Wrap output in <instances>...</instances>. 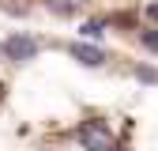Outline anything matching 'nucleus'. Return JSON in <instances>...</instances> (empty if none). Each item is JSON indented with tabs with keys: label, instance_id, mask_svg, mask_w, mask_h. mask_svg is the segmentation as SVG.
Returning a JSON list of instances; mask_svg holds the SVG:
<instances>
[{
	"label": "nucleus",
	"instance_id": "4",
	"mask_svg": "<svg viewBox=\"0 0 158 151\" xmlns=\"http://www.w3.org/2000/svg\"><path fill=\"white\" fill-rule=\"evenodd\" d=\"M49 8H53L56 15H75V11H79V0H49Z\"/></svg>",
	"mask_w": 158,
	"mask_h": 151
},
{
	"label": "nucleus",
	"instance_id": "6",
	"mask_svg": "<svg viewBox=\"0 0 158 151\" xmlns=\"http://www.w3.org/2000/svg\"><path fill=\"white\" fill-rule=\"evenodd\" d=\"M135 76L147 80V83H158V72H154V68H135Z\"/></svg>",
	"mask_w": 158,
	"mask_h": 151
},
{
	"label": "nucleus",
	"instance_id": "2",
	"mask_svg": "<svg viewBox=\"0 0 158 151\" xmlns=\"http://www.w3.org/2000/svg\"><path fill=\"white\" fill-rule=\"evenodd\" d=\"M4 53L11 57V61H34V53H38V42L30 34H11L8 42H4Z\"/></svg>",
	"mask_w": 158,
	"mask_h": 151
},
{
	"label": "nucleus",
	"instance_id": "7",
	"mask_svg": "<svg viewBox=\"0 0 158 151\" xmlns=\"http://www.w3.org/2000/svg\"><path fill=\"white\" fill-rule=\"evenodd\" d=\"M143 11H147V19H154V23H158V0H151V4H147Z\"/></svg>",
	"mask_w": 158,
	"mask_h": 151
},
{
	"label": "nucleus",
	"instance_id": "1",
	"mask_svg": "<svg viewBox=\"0 0 158 151\" xmlns=\"http://www.w3.org/2000/svg\"><path fill=\"white\" fill-rule=\"evenodd\" d=\"M79 144H83L87 151H109V128L98 117H90V121L79 125Z\"/></svg>",
	"mask_w": 158,
	"mask_h": 151
},
{
	"label": "nucleus",
	"instance_id": "5",
	"mask_svg": "<svg viewBox=\"0 0 158 151\" xmlns=\"http://www.w3.org/2000/svg\"><path fill=\"white\" fill-rule=\"evenodd\" d=\"M79 34H83V38H94V42H98V38L106 34V23H102V19H94V23H83V27H79Z\"/></svg>",
	"mask_w": 158,
	"mask_h": 151
},
{
	"label": "nucleus",
	"instance_id": "3",
	"mask_svg": "<svg viewBox=\"0 0 158 151\" xmlns=\"http://www.w3.org/2000/svg\"><path fill=\"white\" fill-rule=\"evenodd\" d=\"M72 57H75L79 64H87V68H98V64L106 61V53L98 49V45H87V42H72Z\"/></svg>",
	"mask_w": 158,
	"mask_h": 151
},
{
	"label": "nucleus",
	"instance_id": "8",
	"mask_svg": "<svg viewBox=\"0 0 158 151\" xmlns=\"http://www.w3.org/2000/svg\"><path fill=\"white\" fill-rule=\"evenodd\" d=\"M0 53H4V45H0Z\"/></svg>",
	"mask_w": 158,
	"mask_h": 151
}]
</instances>
